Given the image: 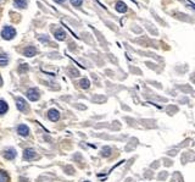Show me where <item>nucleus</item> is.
I'll use <instances>...</instances> for the list:
<instances>
[{"instance_id": "obj_1", "label": "nucleus", "mask_w": 195, "mask_h": 182, "mask_svg": "<svg viewBox=\"0 0 195 182\" xmlns=\"http://www.w3.org/2000/svg\"><path fill=\"white\" fill-rule=\"evenodd\" d=\"M15 36H16V31L11 26H5V27L2 28V31H1V37L4 39H6V41L12 39Z\"/></svg>"}, {"instance_id": "obj_2", "label": "nucleus", "mask_w": 195, "mask_h": 182, "mask_svg": "<svg viewBox=\"0 0 195 182\" xmlns=\"http://www.w3.org/2000/svg\"><path fill=\"white\" fill-rule=\"evenodd\" d=\"M27 98L31 101H36L39 99V92L36 89V88H31L27 91Z\"/></svg>"}, {"instance_id": "obj_3", "label": "nucleus", "mask_w": 195, "mask_h": 182, "mask_svg": "<svg viewBox=\"0 0 195 182\" xmlns=\"http://www.w3.org/2000/svg\"><path fill=\"white\" fill-rule=\"evenodd\" d=\"M16 150H15L14 148H7V149H5V152H4V156L7 159V160H14L15 158H16Z\"/></svg>"}, {"instance_id": "obj_4", "label": "nucleus", "mask_w": 195, "mask_h": 182, "mask_svg": "<svg viewBox=\"0 0 195 182\" xmlns=\"http://www.w3.org/2000/svg\"><path fill=\"white\" fill-rule=\"evenodd\" d=\"M48 117L51 121H57L59 117H60V112H59V110H56V109H50L48 111Z\"/></svg>"}, {"instance_id": "obj_5", "label": "nucleus", "mask_w": 195, "mask_h": 182, "mask_svg": "<svg viewBox=\"0 0 195 182\" xmlns=\"http://www.w3.org/2000/svg\"><path fill=\"white\" fill-rule=\"evenodd\" d=\"M17 133L22 137H26V136L29 135V128H28L27 125H20L17 127Z\"/></svg>"}, {"instance_id": "obj_6", "label": "nucleus", "mask_w": 195, "mask_h": 182, "mask_svg": "<svg viewBox=\"0 0 195 182\" xmlns=\"http://www.w3.org/2000/svg\"><path fill=\"white\" fill-rule=\"evenodd\" d=\"M23 158L26 160H32V159L37 158V153H36L34 149H26L25 153H23Z\"/></svg>"}, {"instance_id": "obj_7", "label": "nucleus", "mask_w": 195, "mask_h": 182, "mask_svg": "<svg viewBox=\"0 0 195 182\" xmlns=\"http://www.w3.org/2000/svg\"><path fill=\"white\" fill-rule=\"evenodd\" d=\"M16 106H17V109H18L20 111H25L26 108H27L26 101L22 98H17V100H16Z\"/></svg>"}, {"instance_id": "obj_8", "label": "nucleus", "mask_w": 195, "mask_h": 182, "mask_svg": "<svg viewBox=\"0 0 195 182\" xmlns=\"http://www.w3.org/2000/svg\"><path fill=\"white\" fill-rule=\"evenodd\" d=\"M23 54H25V56H27V57H32V56H34L37 54V50H36L34 47H27L23 50Z\"/></svg>"}, {"instance_id": "obj_9", "label": "nucleus", "mask_w": 195, "mask_h": 182, "mask_svg": "<svg viewBox=\"0 0 195 182\" xmlns=\"http://www.w3.org/2000/svg\"><path fill=\"white\" fill-rule=\"evenodd\" d=\"M116 10L118 11V12H126L127 11V5H126L123 1H117L116 2Z\"/></svg>"}, {"instance_id": "obj_10", "label": "nucleus", "mask_w": 195, "mask_h": 182, "mask_svg": "<svg viewBox=\"0 0 195 182\" xmlns=\"http://www.w3.org/2000/svg\"><path fill=\"white\" fill-rule=\"evenodd\" d=\"M55 38L57 39V41H64V39L66 38V33H65V31H64V29H59V31H56Z\"/></svg>"}, {"instance_id": "obj_11", "label": "nucleus", "mask_w": 195, "mask_h": 182, "mask_svg": "<svg viewBox=\"0 0 195 182\" xmlns=\"http://www.w3.org/2000/svg\"><path fill=\"white\" fill-rule=\"evenodd\" d=\"M9 110V105L5 100H0V115L5 114V112Z\"/></svg>"}, {"instance_id": "obj_12", "label": "nucleus", "mask_w": 195, "mask_h": 182, "mask_svg": "<svg viewBox=\"0 0 195 182\" xmlns=\"http://www.w3.org/2000/svg\"><path fill=\"white\" fill-rule=\"evenodd\" d=\"M14 5L16 7H27V0H15L14 1Z\"/></svg>"}, {"instance_id": "obj_13", "label": "nucleus", "mask_w": 195, "mask_h": 182, "mask_svg": "<svg viewBox=\"0 0 195 182\" xmlns=\"http://www.w3.org/2000/svg\"><path fill=\"white\" fill-rule=\"evenodd\" d=\"M79 84H81V87L84 88V89H88V88L90 87V82H89L88 78H82V80L79 81Z\"/></svg>"}, {"instance_id": "obj_14", "label": "nucleus", "mask_w": 195, "mask_h": 182, "mask_svg": "<svg viewBox=\"0 0 195 182\" xmlns=\"http://www.w3.org/2000/svg\"><path fill=\"white\" fill-rule=\"evenodd\" d=\"M9 62V57L5 54H0V66H6Z\"/></svg>"}, {"instance_id": "obj_15", "label": "nucleus", "mask_w": 195, "mask_h": 182, "mask_svg": "<svg viewBox=\"0 0 195 182\" xmlns=\"http://www.w3.org/2000/svg\"><path fill=\"white\" fill-rule=\"evenodd\" d=\"M0 182H9V175L2 170H0Z\"/></svg>"}, {"instance_id": "obj_16", "label": "nucleus", "mask_w": 195, "mask_h": 182, "mask_svg": "<svg viewBox=\"0 0 195 182\" xmlns=\"http://www.w3.org/2000/svg\"><path fill=\"white\" fill-rule=\"evenodd\" d=\"M82 1H83V0H71V4H72L73 6H81V5H82Z\"/></svg>"}, {"instance_id": "obj_17", "label": "nucleus", "mask_w": 195, "mask_h": 182, "mask_svg": "<svg viewBox=\"0 0 195 182\" xmlns=\"http://www.w3.org/2000/svg\"><path fill=\"white\" fill-rule=\"evenodd\" d=\"M56 2H64V1H65V0H55Z\"/></svg>"}, {"instance_id": "obj_18", "label": "nucleus", "mask_w": 195, "mask_h": 182, "mask_svg": "<svg viewBox=\"0 0 195 182\" xmlns=\"http://www.w3.org/2000/svg\"><path fill=\"white\" fill-rule=\"evenodd\" d=\"M0 86H1V78H0Z\"/></svg>"}, {"instance_id": "obj_19", "label": "nucleus", "mask_w": 195, "mask_h": 182, "mask_svg": "<svg viewBox=\"0 0 195 182\" xmlns=\"http://www.w3.org/2000/svg\"><path fill=\"white\" fill-rule=\"evenodd\" d=\"M84 182H89V181H84Z\"/></svg>"}]
</instances>
